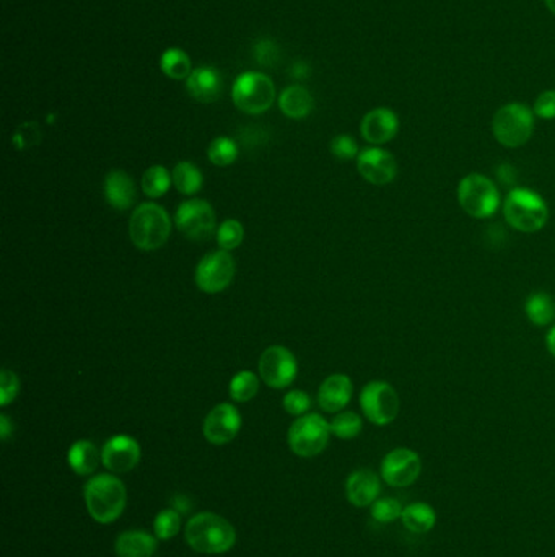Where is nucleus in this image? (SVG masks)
I'll return each mask as SVG.
<instances>
[{"label": "nucleus", "mask_w": 555, "mask_h": 557, "mask_svg": "<svg viewBox=\"0 0 555 557\" xmlns=\"http://www.w3.org/2000/svg\"><path fill=\"white\" fill-rule=\"evenodd\" d=\"M360 406L365 418L375 426H388L398 418V391L388 381L375 380L367 383L360 393Z\"/></svg>", "instance_id": "9"}, {"label": "nucleus", "mask_w": 555, "mask_h": 557, "mask_svg": "<svg viewBox=\"0 0 555 557\" xmlns=\"http://www.w3.org/2000/svg\"><path fill=\"white\" fill-rule=\"evenodd\" d=\"M422 474V460L410 448H394L381 461V479L391 487H408Z\"/></svg>", "instance_id": "13"}, {"label": "nucleus", "mask_w": 555, "mask_h": 557, "mask_svg": "<svg viewBox=\"0 0 555 557\" xmlns=\"http://www.w3.org/2000/svg\"><path fill=\"white\" fill-rule=\"evenodd\" d=\"M85 503L92 519L102 525L118 520L128 503V491L112 474H98L85 484Z\"/></svg>", "instance_id": "2"}, {"label": "nucleus", "mask_w": 555, "mask_h": 557, "mask_svg": "<svg viewBox=\"0 0 555 557\" xmlns=\"http://www.w3.org/2000/svg\"><path fill=\"white\" fill-rule=\"evenodd\" d=\"M380 493V478L371 470H357L345 481V495L353 507H370L373 502L378 501Z\"/></svg>", "instance_id": "18"}, {"label": "nucleus", "mask_w": 555, "mask_h": 557, "mask_svg": "<svg viewBox=\"0 0 555 557\" xmlns=\"http://www.w3.org/2000/svg\"><path fill=\"white\" fill-rule=\"evenodd\" d=\"M398 130V114L389 108H375L361 120V137L377 147L394 139Z\"/></svg>", "instance_id": "17"}, {"label": "nucleus", "mask_w": 555, "mask_h": 557, "mask_svg": "<svg viewBox=\"0 0 555 557\" xmlns=\"http://www.w3.org/2000/svg\"><path fill=\"white\" fill-rule=\"evenodd\" d=\"M129 235L139 250H158L171 235L170 215L162 205L144 203L130 215Z\"/></svg>", "instance_id": "3"}, {"label": "nucleus", "mask_w": 555, "mask_h": 557, "mask_svg": "<svg viewBox=\"0 0 555 557\" xmlns=\"http://www.w3.org/2000/svg\"><path fill=\"white\" fill-rule=\"evenodd\" d=\"M260 391V378L253 371L236 373L230 381V396L236 403L251 401Z\"/></svg>", "instance_id": "30"}, {"label": "nucleus", "mask_w": 555, "mask_h": 557, "mask_svg": "<svg viewBox=\"0 0 555 557\" xmlns=\"http://www.w3.org/2000/svg\"><path fill=\"white\" fill-rule=\"evenodd\" d=\"M209 160L217 167H228L238 158V145L230 137H217L207 149Z\"/></svg>", "instance_id": "32"}, {"label": "nucleus", "mask_w": 555, "mask_h": 557, "mask_svg": "<svg viewBox=\"0 0 555 557\" xmlns=\"http://www.w3.org/2000/svg\"><path fill=\"white\" fill-rule=\"evenodd\" d=\"M458 203L469 217L489 219L499 211V187L491 178L469 173L458 185Z\"/></svg>", "instance_id": "6"}, {"label": "nucleus", "mask_w": 555, "mask_h": 557, "mask_svg": "<svg viewBox=\"0 0 555 557\" xmlns=\"http://www.w3.org/2000/svg\"><path fill=\"white\" fill-rule=\"evenodd\" d=\"M233 103L248 114L268 112L276 100V87L268 75L260 72L241 74L233 85Z\"/></svg>", "instance_id": "8"}, {"label": "nucleus", "mask_w": 555, "mask_h": 557, "mask_svg": "<svg viewBox=\"0 0 555 557\" xmlns=\"http://www.w3.org/2000/svg\"><path fill=\"white\" fill-rule=\"evenodd\" d=\"M527 320L536 326L552 325L555 320V302L546 292H533L525 305Z\"/></svg>", "instance_id": "26"}, {"label": "nucleus", "mask_w": 555, "mask_h": 557, "mask_svg": "<svg viewBox=\"0 0 555 557\" xmlns=\"http://www.w3.org/2000/svg\"><path fill=\"white\" fill-rule=\"evenodd\" d=\"M104 195L114 209L128 211L137 201L136 183L126 171L112 170L104 179Z\"/></svg>", "instance_id": "20"}, {"label": "nucleus", "mask_w": 555, "mask_h": 557, "mask_svg": "<svg viewBox=\"0 0 555 557\" xmlns=\"http://www.w3.org/2000/svg\"><path fill=\"white\" fill-rule=\"evenodd\" d=\"M331 152H333L334 157L344 160V162L359 157V154H360L357 142L349 134L335 136L331 142Z\"/></svg>", "instance_id": "38"}, {"label": "nucleus", "mask_w": 555, "mask_h": 557, "mask_svg": "<svg viewBox=\"0 0 555 557\" xmlns=\"http://www.w3.org/2000/svg\"><path fill=\"white\" fill-rule=\"evenodd\" d=\"M261 380L270 388H287L296 378L298 362L295 355L282 345H270L260 359Z\"/></svg>", "instance_id": "12"}, {"label": "nucleus", "mask_w": 555, "mask_h": 557, "mask_svg": "<svg viewBox=\"0 0 555 557\" xmlns=\"http://www.w3.org/2000/svg\"><path fill=\"white\" fill-rule=\"evenodd\" d=\"M19 377L9 369H4L0 373V404L2 406L10 404L19 396Z\"/></svg>", "instance_id": "37"}, {"label": "nucleus", "mask_w": 555, "mask_h": 557, "mask_svg": "<svg viewBox=\"0 0 555 557\" xmlns=\"http://www.w3.org/2000/svg\"><path fill=\"white\" fill-rule=\"evenodd\" d=\"M329 428H331V434L337 436V438L352 440V438L360 436L363 422H361V418L359 414H355L352 411H345V412H339L329 422Z\"/></svg>", "instance_id": "31"}, {"label": "nucleus", "mask_w": 555, "mask_h": 557, "mask_svg": "<svg viewBox=\"0 0 555 557\" xmlns=\"http://www.w3.org/2000/svg\"><path fill=\"white\" fill-rule=\"evenodd\" d=\"M503 215L509 227H513L515 230L534 233L546 227L549 209L546 201L537 193L517 187L509 191L503 203Z\"/></svg>", "instance_id": "4"}, {"label": "nucleus", "mask_w": 555, "mask_h": 557, "mask_svg": "<svg viewBox=\"0 0 555 557\" xmlns=\"http://www.w3.org/2000/svg\"><path fill=\"white\" fill-rule=\"evenodd\" d=\"M313 96L310 95V92L300 87V85H294V87H288L286 88L280 98H278V106L282 112L292 118V120H302L306 118L311 110H313Z\"/></svg>", "instance_id": "24"}, {"label": "nucleus", "mask_w": 555, "mask_h": 557, "mask_svg": "<svg viewBox=\"0 0 555 557\" xmlns=\"http://www.w3.org/2000/svg\"><path fill=\"white\" fill-rule=\"evenodd\" d=\"M171 177H173V185L178 189V193L181 195H195L204 185V177L201 170L193 165L191 162H179L173 170Z\"/></svg>", "instance_id": "27"}, {"label": "nucleus", "mask_w": 555, "mask_h": 557, "mask_svg": "<svg viewBox=\"0 0 555 557\" xmlns=\"http://www.w3.org/2000/svg\"><path fill=\"white\" fill-rule=\"evenodd\" d=\"M157 536L147 531H124L116 539V554L120 557H153L157 553Z\"/></svg>", "instance_id": "22"}, {"label": "nucleus", "mask_w": 555, "mask_h": 557, "mask_svg": "<svg viewBox=\"0 0 555 557\" xmlns=\"http://www.w3.org/2000/svg\"><path fill=\"white\" fill-rule=\"evenodd\" d=\"M284 409L292 416H305L308 409L311 408V398L306 391L294 390L288 391L282 400Z\"/></svg>", "instance_id": "36"}, {"label": "nucleus", "mask_w": 555, "mask_h": 557, "mask_svg": "<svg viewBox=\"0 0 555 557\" xmlns=\"http://www.w3.org/2000/svg\"><path fill=\"white\" fill-rule=\"evenodd\" d=\"M173 183V177L170 175L167 168L162 165L148 168L142 177V191L150 199H158L165 195Z\"/></svg>", "instance_id": "28"}, {"label": "nucleus", "mask_w": 555, "mask_h": 557, "mask_svg": "<svg viewBox=\"0 0 555 557\" xmlns=\"http://www.w3.org/2000/svg\"><path fill=\"white\" fill-rule=\"evenodd\" d=\"M401 521L404 525V528L410 533L417 535H424L435 528L436 511L430 503L426 502H414L404 507Z\"/></svg>", "instance_id": "23"}, {"label": "nucleus", "mask_w": 555, "mask_h": 557, "mask_svg": "<svg viewBox=\"0 0 555 557\" xmlns=\"http://www.w3.org/2000/svg\"><path fill=\"white\" fill-rule=\"evenodd\" d=\"M241 428V416L238 409L230 403L217 404L204 419L205 440L212 445H225L230 444L235 436H238Z\"/></svg>", "instance_id": "14"}, {"label": "nucleus", "mask_w": 555, "mask_h": 557, "mask_svg": "<svg viewBox=\"0 0 555 557\" xmlns=\"http://www.w3.org/2000/svg\"><path fill=\"white\" fill-rule=\"evenodd\" d=\"M402 505L398 499H393V497H383L378 501L371 503V517L373 520L383 523V525H388L393 521L399 520L401 515H402Z\"/></svg>", "instance_id": "34"}, {"label": "nucleus", "mask_w": 555, "mask_h": 557, "mask_svg": "<svg viewBox=\"0 0 555 557\" xmlns=\"http://www.w3.org/2000/svg\"><path fill=\"white\" fill-rule=\"evenodd\" d=\"M492 132L507 149L523 147L534 132V112L523 103H509L495 112Z\"/></svg>", "instance_id": "5"}, {"label": "nucleus", "mask_w": 555, "mask_h": 557, "mask_svg": "<svg viewBox=\"0 0 555 557\" xmlns=\"http://www.w3.org/2000/svg\"><path fill=\"white\" fill-rule=\"evenodd\" d=\"M175 223L178 230L193 242L207 240L215 230V211L204 199H189L176 209Z\"/></svg>", "instance_id": "10"}, {"label": "nucleus", "mask_w": 555, "mask_h": 557, "mask_svg": "<svg viewBox=\"0 0 555 557\" xmlns=\"http://www.w3.org/2000/svg\"><path fill=\"white\" fill-rule=\"evenodd\" d=\"M357 170L363 179L375 186L389 185L398 175L394 155L380 147L361 150L357 157Z\"/></svg>", "instance_id": "15"}, {"label": "nucleus", "mask_w": 555, "mask_h": 557, "mask_svg": "<svg viewBox=\"0 0 555 557\" xmlns=\"http://www.w3.org/2000/svg\"><path fill=\"white\" fill-rule=\"evenodd\" d=\"M181 529V515L175 509H165L160 511L153 521V533L158 539L168 541L175 538Z\"/></svg>", "instance_id": "33"}, {"label": "nucleus", "mask_w": 555, "mask_h": 557, "mask_svg": "<svg viewBox=\"0 0 555 557\" xmlns=\"http://www.w3.org/2000/svg\"><path fill=\"white\" fill-rule=\"evenodd\" d=\"M12 432H13V426H12L10 419L5 414H2L0 416V436H2V440L7 442L9 436H12Z\"/></svg>", "instance_id": "40"}, {"label": "nucleus", "mask_w": 555, "mask_h": 557, "mask_svg": "<svg viewBox=\"0 0 555 557\" xmlns=\"http://www.w3.org/2000/svg\"><path fill=\"white\" fill-rule=\"evenodd\" d=\"M175 507L178 509V511L186 513V511H189V502H187L185 495H176Z\"/></svg>", "instance_id": "42"}, {"label": "nucleus", "mask_w": 555, "mask_h": 557, "mask_svg": "<svg viewBox=\"0 0 555 557\" xmlns=\"http://www.w3.org/2000/svg\"><path fill=\"white\" fill-rule=\"evenodd\" d=\"M353 385L352 380L344 373H335L323 381L318 391L319 408L326 412H339L343 411L352 400Z\"/></svg>", "instance_id": "19"}, {"label": "nucleus", "mask_w": 555, "mask_h": 557, "mask_svg": "<svg viewBox=\"0 0 555 557\" xmlns=\"http://www.w3.org/2000/svg\"><path fill=\"white\" fill-rule=\"evenodd\" d=\"M244 238V229L238 220H225L217 230V243L220 250L232 251L238 248Z\"/></svg>", "instance_id": "35"}, {"label": "nucleus", "mask_w": 555, "mask_h": 557, "mask_svg": "<svg viewBox=\"0 0 555 557\" xmlns=\"http://www.w3.org/2000/svg\"><path fill=\"white\" fill-rule=\"evenodd\" d=\"M222 88V77L213 67H199L187 77V92L197 102H217Z\"/></svg>", "instance_id": "21"}, {"label": "nucleus", "mask_w": 555, "mask_h": 557, "mask_svg": "<svg viewBox=\"0 0 555 557\" xmlns=\"http://www.w3.org/2000/svg\"><path fill=\"white\" fill-rule=\"evenodd\" d=\"M547 9L551 10L555 15V0H546Z\"/></svg>", "instance_id": "43"}, {"label": "nucleus", "mask_w": 555, "mask_h": 557, "mask_svg": "<svg viewBox=\"0 0 555 557\" xmlns=\"http://www.w3.org/2000/svg\"><path fill=\"white\" fill-rule=\"evenodd\" d=\"M329 422L319 414H305L296 419L288 430V445L295 455L313 458L329 444Z\"/></svg>", "instance_id": "7"}, {"label": "nucleus", "mask_w": 555, "mask_h": 557, "mask_svg": "<svg viewBox=\"0 0 555 557\" xmlns=\"http://www.w3.org/2000/svg\"><path fill=\"white\" fill-rule=\"evenodd\" d=\"M235 270V260L228 251H212L199 261L195 284L205 294H219L232 284Z\"/></svg>", "instance_id": "11"}, {"label": "nucleus", "mask_w": 555, "mask_h": 557, "mask_svg": "<svg viewBox=\"0 0 555 557\" xmlns=\"http://www.w3.org/2000/svg\"><path fill=\"white\" fill-rule=\"evenodd\" d=\"M546 345L547 351H549V353L555 359V325L552 326V328L549 329V333H547Z\"/></svg>", "instance_id": "41"}, {"label": "nucleus", "mask_w": 555, "mask_h": 557, "mask_svg": "<svg viewBox=\"0 0 555 557\" xmlns=\"http://www.w3.org/2000/svg\"><path fill=\"white\" fill-rule=\"evenodd\" d=\"M140 461V445L129 436H114L103 445L102 463L112 473H129Z\"/></svg>", "instance_id": "16"}, {"label": "nucleus", "mask_w": 555, "mask_h": 557, "mask_svg": "<svg viewBox=\"0 0 555 557\" xmlns=\"http://www.w3.org/2000/svg\"><path fill=\"white\" fill-rule=\"evenodd\" d=\"M534 114L541 120H555V90L541 93L534 102Z\"/></svg>", "instance_id": "39"}, {"label": "nucleus", "mask_w": 555, "mask_h": 557, "mask_svg": "<svg viewBox=\"0 0 555 557\" xmlns=\"http://www.w3.org/2000/svg\"><path fill=\"white\" fill-rule=\"evenodd\" d=\"M186 541L201 554H223L235 546L236 531L228 520L212 511H201L186 523Z\"/></svg>", "instance_id": "1"}, {"label": "nucleus", "mask_w": 555, "mask_h": 557, "mask_svg": "<svg viewBox=\"0 0 555 557\" xmlns=\"http://www.w3.org/2000/svg\"><path fill=\"white\" fill-rule=\"evenodd\" d=\"M69 464L79 476L95 473L102 461V453L90 440H79L69 450Z\"/></svg>", "instance_id": "25"}, {"label": "nucleus", "mask_w": 555, "mask_h": 557, "mask_svg": "<svg viewBox=\"0 0 555 557\" xmlns=\"http://www.w3.org/2000/svg\"><path fill=\"white\" fill-rule=\"evenodd\" d=\"M162 71L170 79L183 80L193 72L191 71V59L183 49L171 47V49H167L162 56Z\"/></svg>", "instance_id": "29"}]
</instances>
